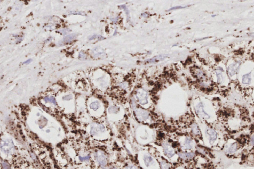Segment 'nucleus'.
Returning <instances> with one entry per match:
<instances>
[{
	"label": "nucleus",
	"instance_id": "obj_28",
	"mask_svg": "<svg viewBox=\"0 0 254 169\" xmlns=\"http://www.w3.org/2000/svg\"><path fill=\"white\" fill-rule=\"evenodd\" d=\"M126 168L127 169H138V168L136 166L133 165H128Z\"/></svg>",
	"mask_w": 254,
	"mask_h": 169
},
{
	"label": "nucleus",
	"instance_id": "obj_11",
	"mask_svg": "<svg viewBox=\"0 0 254 169\" xmlns=\"http://www.w3.org/2000/svg\"><path fill=\"white\" fill-rule=\"evenodd\" d=\"M194 144L192 139L189 137H187L185 140L184 143L183 144V147L185 149H190L193 147Z\"/></svg>",
	"mask_w": 254,
	"mask_h": 169
},
{
	"label": "nucleus",
	"instance_id": "obj_17",
	"mask_svg": "<svg viewBox=\"0 0 254 169\" xmlns=\"http://www.w3.org/2000/svg\"><path fill=\"white\" fill-rule=\"evenodd\" d=\"M89 106L91 109L94 111L97 110L100 107V103L98 101H94V102H92L91 104H90Z\"/></svg>",
	"mask_w": 254,
	"mask_h": 169
},
{
	"label": "nucleus",
	"instance_id": "obj_33",
	"mask_svg": "<svg viewBox=\"0 0 254 169\" xmlns=\"http://www.w3.org/2000/svg\"><path fill=\"white\" fill-rule=\"evenodd\" d=\"M116 169V168H113L112 169Z\"/></svg>",
	"mask_w": 254,
	"mask_h": 169
},
{
	"label": "nucleus",
	"instance_id": "obj_32",
	"mask_svg": "<svg viewBox=\"0 0 254 169\" xmlns=\"http://www.w3.org/2000/svg\"><path fill=\"white\" fill-rule=\"evenodd\" d=\"M251 143L252 145H254V136H253L251 138Z\"/></svg>",
	"mask_w": 254,
	"mask_h": 169
},
{
	"label": "nucleus",
	"instance_id": "obj_29",
	"mask_svg": "<svg viewBox=\"0 0 254 169\" xmlns=\"http://www.w3.org/2000/svg\"><path fill=\"white\" fill-rule=\"evenodd\" d=\"M79 57L81 59H85V55L83 52H81L80 53V55H79Z\"/></svg>",
	"mask_w": 254,
	"mask_h": 169
},
{
	"label": "nucleus",
	"instance_id": "obj_12",
	"mask_svg": "<svg viewBox=\"0 0 254 169\" xmlns=\"http://www.w3.org/2000/svg\"><path fill=\"white\" fill-rule=\"evenodd\" d=\"M144 161L145 165L147 167H148L152 165L153 163V157L149 155H145L144 156Z\"/></svg>",
	"mask_w": 254,
	"mask_h": 169
},
{
	"label": "nucleus",
	"instance_id": "obj_26",
	"mask_svg": "<svg viewBox=\"0 0 254 169\" xmlns=\"http://www.w3.org/2000/svg\"><path fill=\"white\" fill-rule=\"evenodd\" d=\"M60 31V32L62 33V34H67V33L70 32V29H61V30H60V31Z\"/></svg>",
	"mask_w": 254,
	"mask_h": 169
},
{
	"label": "nucleus",
	"instance_id": "obj_18",
	"mask_svg": "<svg viewBox=\"0 0 254 169\" xmlns=\"http://www.w3.org/2000/svg\"><path fill=\"white\" fill-rule=\"evenodd\" d=\"M93 53L95 57L99 56L103 54V50L100 47H97L93 51Z\"/></svg>",
	"mask_w": 254,
	"mask_h": 169
},
{
	"label": "nucleus",
	"instance_id": "obj_22",
	"mask_svg": "<svg viewBox=\"0 0 254 169\" xmlns=\"http://www.w3.org/2000/svg\"><path fill=\"white\" fill-rule=\"evenodd\" d=\"M167 56H163V55H160V56H158L156 58H154L153 59H151V60H148V61L150 63H153V62H158L160 60H162L163 59H164L165 57H166Z\"/></svg>",
	"mask_w": 254,
	"mask_h": 169
},
{
	"label": "nucleus",
	"instance_id": "obj_7",
	"mask_svg": "<svg viewBox=\"0 0 254 169\" xmlns=\"http://www.w3.org/2000/svg\"><path fill=\"white\" fill-rule=\"evenodd\" d=\"M206 133L210 137V144L213 143L217 137L216 131L212 129H208Z\"/></svg>",
	"mask_w": 254,
	"mask_h": 169
},
{
	"label": "nucleus",
	"instance_id": "obj_10",
	"mask_svg": "<svg viewBox=\"0 0 254 169\" xmlns=\"http://www.w3.org/2000/svg\"><path fill=\"white\" fill-rule=\"evenodd\" d=\"M99 131L101 132H103L105 131V128L104 126L102 124L98 125L97 126H92L90 132L92 135H96L98 134Z\"/></svg>",
	"mask_w": 254,
	"mask_h": 169
},
{
	"label": "nucleus",
	"instance_id": "obj_1",
	"mask_svg": "<svg viewBox=\"0 0 254 169\" xmlns=\"http://www.w3.org/2000/svg\"><path fill=\"white\" fill-rule=\"evenodd\" d=\"M1 149L5 153L11 154L14 151V145L13 141L11 139L2 140L1 142Z\"/></svg>",
	"mask_w": 254,
	"mask_h": 169
},
{
	"label": "nucleus",
	"instance_id": "obj_4",
	"mask_svg": "<svg viewBox=\"0 0 254 169\" xmlns=\"http://www.w3.org/2000/svg\"><path fill=\"white\" fill-rule=\"evenodd\" d=\"M163 150L165 155L169 158L173 157L175 154V152L173 147L167 143H165L163 145Z\"/></svg>",
	"mask_w": 254,
	"mask_h": 169
},
{
	"label": "nucleus",
	"instance_id": "obj_27",
	"mask_svg": "<svg viewBox=\"0 0 254 169\" xmlns=\"http://www.w3.org/2000/svg\"><path fill=\"white\" fill-rule=\"evenodd\" d=\"M186 7H182V6H177V7H171V8L169 9L167 11H172V10H176V9H183V8Z\"/></svg>",
	"mask_w": 254,
	"mask_h": 169
},
{
	"label": "nucleus",
	"instance_id": "obj_31",
	"mask_svg": "<svg viewBox=\"0 0 254 169\" xmlns=\"http://www.w3.org/2000/svg\"><path fill=\"white\" fill-rule=\"evenodd\" d=\"M31 61H32L31 59H29V60H27V61H26V62H24V63H23V64H29V63H30V62H31Z\"/></svg>",
	"mask_w": 254,
	"mask_h": 169
},
{
	"label": "nucleus",
	"instance_id": "obj_9",
	"mask_svg": "<svg viewBox=\"0 0 254 169\" xmlns=\"http://www.w3.org/2000/svg\"><path fill=\"white\" fill-rule=\"evenodd\" d=\"M203 105L202 102L198 104L197 107V114L202 117L209 118V115L203 110Z\"/></svg>",
	"mask_w": 254,
	"mask_h": 169
},
{
	"label": "nucleus",
	"instance_id": "obj_2",
	"mask_svg": "<svg viewBox=\"0 0 254 169\" xmlns=\"http://www.w3.org/2000/svg\"><path fill=\"white\" fill-rule=\"evenodd\" d=\"M136 97L138 101L141 105H145L148 103V94L145 90L140 88L138 89L136 93Z\"/></svg>",
	"mask_w": 254,
	"mask_h": 169
},
{
	"label": "nucleus",
	"instance_id": "obj_13",
	"mask_svg": "<svg viewBox=\"0 0 254 169\" xmlns=\"http://www.w3.org/2000/svg\"><path fill=\"white\" fill-rule=\"evenodd\" d=\"M191 130L193 134H194L195 136H199L201 133V131L199 126L197 124L195 123L192 124Z\"/></svg>",
	"mask_w": 254,
	"mask_h": 169
},
{
	"label": "nucleus",
	"instance_id": "obj_15",
	"mask_svg": "<svg viewBox=\"0 0 254 169\" xmlns=\"http://www.w3.org/2000/svg\"><path fill=\"white\" fill-rule=\"evenodd\" d=\"M77 37V34H70L66 36L63 39V42L64 43H69L72 41L73 40L75 39Z\"/></svg>",
	"mask_w": 254,
	"mask_h": 169
},
{
	"label": "nucleus",
	"instance_id": "obj_8",
	"mask_svg": "<svg viewBox=\"0 0 254 169\" xmlns=\"http://www.w3.org/2000/svg\"><path fill=\"white\" fill-rule=\"evenodd\" d=\"M178 155L180 158L184 160H192L195 157V153L193 152H179Z\"/></svg>",
	"mask_w": 254,
	"mask_h": 169
},
{
	"label": "nucleus",
	"instance_id": "obj_21",
	"mask_svg": "<svg viewBox=\"0 0 254 169\" xmlns=\"http://www.w3.org/2000/svg\"><path fill=\"white\" fill-rule=\"evenodd\" d=\"M160 166L161 169H169L170 168L169 164L164 160H162V161H161Z\"/></svg>",
	"mask_w": 254,
	"mask_h": 169
},
{
	"label": "nucleus",
	"instance_id": "obj_5",
	"mask_svg": "<svg viewBox=\"0 0 254 169\" xmlns=\"http://www.w3.org/2000/svg\"><path fill=\"white\" fill-rule=\"evenodd\" d=\"M240 65V62H237L229 66L228 67V72L229 75L231 77L234 75L238 71L239 67Z\"/></svg>",
	"mask_w": 254,
	"mask_h": 169
},
{
	"label": "nucleus",
	"instance_id": "obj_3",
	"mask_svg": "<svg viewBox=\"0 0 254 169\" xmlns=\"http://www.w3.org/2000/svg\"><path fill=\"white\" fill-rule=\"evenodd\" d=\"M95 157L97 161L100 165L103 167L106 166L107 164V159L106 155L103 152L100 151H97L96 152Z\"/></svg>",
	"mask_w": 254,
	"mask_h": 169
},
{
	"label": "nucleus",
	"instance_id": "obj_30",
	"mask_svg": "<svg viewBox=\"0 0 254 169\" xmlns=\"http://www.w3.org/2000/svg\"><path fill=\"white\" fill-rule=\"evenodd\" d=\"M70 13H72V14H80V15H85V14L84 13H82V12H71Z\"/></svg>",
	"mask_w": 254,
	"mask_h": 169
},
{
	"label": "nucleus",
	"instance_id": "obj_20",
	"mask_svg": "<svg viewBox=\"0 0 254 169\" xmlns=\"http://www.w3.org/2000/svg\"><path fill=\"white\" fill-rule=\"evenodd\" d=\"M222 69L221 70H219V69H217L216 71V75H217V80H218V82H221L222 81V74H221V72H222Z\"/></svg>",
	"mask_w": 254,
	"mask_h": 169
},
{
	"label": "nucleus",
	"instance_id": "obj_19",
	"mask_svg": "<svg viewBox=\"0 0 254 169\" xmlns=\"http://www.w3.org/2000/svg\"><path fill=\"white\" fill-rule=\"evenodd\" d=\"M44 100L46 103L50 102V103H53L54 105H56V99L53 96H50V97L46 96L44 98Z\"/></svg>",
	"mask_w": 254,
	"mask_h": 169
},
{
	"label": "nucleus",
	"instance_id": "obj_24",
	"mask_svg": "<svg viewBox=\"0 0 254 169\" xmlns=\"http://www.w3.org/2000/svg\"><path fill=\"white\" fill-rule=\"evenodd\" d=\"M72 99H73V96L71 94L65 95L63 97V100H65V101H69V100H72Z\"/></svg>",
	"mask_w": 254,
	"mask_h": 169
},
{
	"label": "nucleus",
	"instance_id": "obj_23",
	"mask_svg": "<svg viewBox=\"0 0 254 169\" xmlns=\"http://www.w3.org/2000/svg\"><path fill=\"white\" fill-rule=\"evenodd\" d=\"M119 108L118 107H116V106H111L110 107L109 109H108V111L110 113H114V114H115V113H117L118 111H119Z\"/></svg>",
	"mask_w": 254,
	"mask_h": 169
},
{
	"label": "nucleus",
	"instance_id": "obj_14",
	"mask_svg": "<svg viewBox=\"0 0 254 169\" xmlns=\"http://www.w3.org/2000/svg\"><path fill=\"white\" fill-rule=\"evenodd\" d=\"M251 81V73L243 75L242 78V83L245 84H249Z\"/></svg>",
	"mask_w": 254,
	"mask_h": 169
},
{
	"label": "nucleus",
	"instance_id": "obj_25",
	"mask_svg": "<svg viewBox=\"0 0 254 169\" xmlns=\"http://www.w3.org/2000/svg\"><path fill=\"white\" fill-rule=\"evenodd\" d=\"M2 167H3L4 169H11V168L10 166L7 164V163L6 162L2 163Z\"/></svg>",
	"mask_w": 254,
	"mask_h": 169
},
{
	"label": "nucleus",
	"instance_id": "obj_16",
	"mask_svg": "<svg viewBox=\"0 0 254 169\" xmlns=\"http://www.w3.org/2000/svg\"><path fill=\"white\" fill-rule=\"evenodd\" d=\"M238 147V145L236 143H233L231 145V146L228 148V149L227 150V152L229 154H232L235 152Z\"/></svg>",
	"mask_w": 254,
	"mask_h": 169
},
{
	"label": "nucleus",
	"instance_id": "obj_6",
	"mask_svg": "<svg viewBox=\"0 0 254 169\" xmlns=\"http://www.w3.org/2000/svg\"><path fill=\"white\" fill-rule=\"evenodd\" d=\"M137 118L140 121L146 120L149 117L148 113L142 109H138L135 111Z\"/></svg>",
	"mask_w": 254,
	"mask_h": 169
}]
</instances>
